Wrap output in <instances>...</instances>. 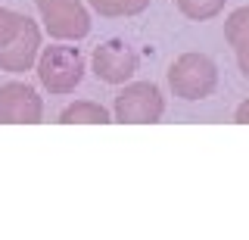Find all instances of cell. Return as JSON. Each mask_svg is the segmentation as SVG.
<instances>
[{
  "label": "cell",
  "instance_id": "obj_1",
  "mask_svg": "<svg viewBox=\"0 0 249 240\" xmlns=\"http://www.w3.org/2000/svg\"><path fill=\"white\" fill-rule=\"evenodd\" d=\"M168 84L178 97L184 100H202L215 91L218 84V72L215 63L202 53H184L178 56L168 69Z\"/></svg>",
  "mask_w": 249,
  "mask_h": 240
},
{
  "label": "cell",
  "instance_id": "obj_2",
  "mask_svg": "<svg viewBox=\"0 0 249 240\" xmlns=\"http://www.w3.org/2000/svg\"><path fill=\"white\" fill-rule=\"evenodd\" d=\"M41 84L53 94H69L84 78V53L78 47H44L37 63Z\"/></svg>",
  "mask_w": 249,
  "mask_h": 240
},
{
  "label": "cell",
  "instance_id": "obj_3",
  "mask_svg": "<svg viewBox=\"0 0 249 240\" xmlns=\"http://www.w3.org/2000/svg\"><path fill=\"white\" fill-rule=\"evenodd\" d=\"M44 28L59 41H81L90 32V16L81 0H37Z\"/></svg>",
  "mask_w": 249,
  "mask_h": 240
},
{
  "label": "cell",
  "instance_id": "obj_4",
  "mask_svg": "<svg viewBox=\"0 0 249 240\" xmlns=\"http://www.w3.org/2000/svg\"><path fill=\"white\" fill-rule=\"evenodd\" d=\"M162 94L159 88L150 81H137V84H128L119 97H115V119L119 122H159L162 119Z\"/></svg>",
  "mask_w": 249,
  "mask_h": 240
},
{
  "label": "cell",
  "instance_id": "obj_5",
  "mask_svg": "<svg viewBox=\"0 0 249 240\" xmlns=\"http://www.w3.org/2000/svg\"><path fill=\"white\" fill-rule=\"evenodd\" d=\"M137 72V53L122 41H106L93 50V75L106 84H124Z\"/></svg>",
  "mask_w": 249,
  "mask_h": 240
},
{
  "label": "cell",
  "instance_id": "obj_6",
  "mask_svg": "<svg viewBox=\"0 0 249 240\" xmlns=\"http://www.w3.org/2000/svg\"><path fill=\"white\" fill-rule=\"evenodd\" d=\"M41 97L35 94V88L22 81H10L0 88V122H25V125H35L41 122Z\"/></svg>",
  "mask_w": 249,
  "mask_h": 240
},
{
  "label": "cell",
  "instance_id": "obj_7",
  "mask_svg": "<svg viewBox=\"0 0 249 240\" xmlns=\"http://www.w3.org/2000/svg\"><path fill=\"white\" fill-rule=\"evenodd\" d=\"M37 47H41V32H37V25L31 19H25L19 35L10 44L0 47V69H6V72H25L35 63Z\"/></svg>",
  "mask_w": 249,
  "mask_h": 240
},
{
  "label": "cell",
  "instance_id": "obj_8",
  "mask_svg": "<svg viewBox=\"0 0 249 240\" xmlns=\"http://www.w3.org/2000/svg\"><path fill=\"white\" fill-rule=\"evenodd\" d=\"M224 37L237 53L240 72L249 78V6H240L228 16V25H224Z\"/></svg>",
  "mask_w": 249,
  "mask_h": 240
},
{
  "label": "cell",
  "instance_id": "obj_9",
  "mask_svg": "<svg viewBox=\"0 0 249 240\" xmlns=\"http://www.w3.org/2000/svg\"><path fill=\"white\" fill-rule=\"evenodd\" d=\"M59 122H66V125H72V122H109V112L103 110L100 103H90V100H81V103H72L66 106L59 115Z\"/></svg>",
  "mask_w": 249,
  "mask_h": 240
},
{
  "label": "cell",
  "instance_id": "obj_10",
  "mask_svg": "<svg viewBox=\"0 0 249 240\" xmlns=\"http://www.w3.org/2000/svg\"><path fill=\"white\" fill-rule=\"evenodd\" d=\"M100 16H137L150 6V0H90Z\"/></svg>",
  "mask_w": 249,
  "mask_h": 240
},
{
  "label": "cell",
  "instance_id": "obj_11",
  "mask_svg": "<svg viewBox=\"0 0 249 240\" xmlns=\"http://www.w3.org/2000/svg\"><path fill=\"white\" fill-rule=\"evenodd\" d=\"M178 10H181L187 19L206 22V19H212L224 10V0H178Z\"/></svg>",
  "mask_w": 249,
  "mask_h": 240
},
{
  "label": "cell",
  "instance_id": "obj_12",
  "mask_svg": "<svg viewBox=\"0 0 249 240\" xmlns=\"http://www.w3.org/2000/svg\"><path fill=\"white\" fill-rule=\"evenodd\" d=\"M25 19L28 16H19V13H13V10H0V47L10 44L13 37L19 35V28L25 25Z\"/></svg>",
  "mask_w": 249,
  "mask_h": 240
},
{
  "label": "cell",
  "instance_id": "obj_13",
  "mask_svg": "<svg viewBox=\"0 0 249 240\" xmlns=\"http://www.w3.org/2000/svg\"><path fill=\"white\" fill-rule=\"evenodd\" d=\"M233 119H237V122H243V125H249V100H246V103H240V106H237V112H233Z\"/></svg>",
  "mask_w": 249,
  "mask_h": 240
}]
</instances>
